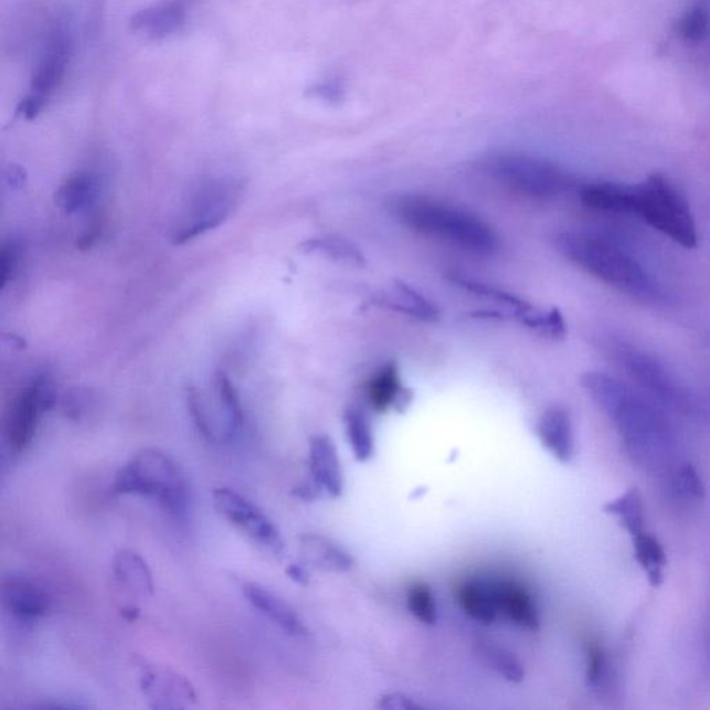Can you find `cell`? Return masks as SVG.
Masks as SVG:
<instances>
[{
	"instance_id": "obj_1",
	"label": "cell",
	"mask_w": 710,
	"mask_h": 710,
	"mask_svg": "<svg viewBox=\"0 0 710 710\" xmlns=\"http://www.w3.org/2000/svg\"><path fill=\"white\" fill-rule=\"evenodd\" d=\"M582 386L614 422L623 444L636 463L657 469L669 463L676 447L674 431L657 406L619 379L587 372Z\"/></svg>"
},
{
	"instance_id": "obj_2",
	"label": "cell",
	"mask_w": 710,
	"mask_h": 710,
	"mask_svg": "<svg viewBox=\"0 0 710 710\" xmlns=\"http://www.w3.org/2000/svg\"><path fill=\"white\" fill-rule=\"evenodd\" d=\"M563 256L605 285L639 301H658L663 292L654 276L619 242L598 233L566 231L557 236Z\"/></svg>"
},
{
	"instance_id": "obj_3",
	"label": "cell",
	"mask_w": 710,
	"mask_h": 710,
	"mask_svg": "<svg viewBox=\"0 0 710 710\" xmlns=\"http://www.w3.org/2000/svg\"><path fill=\"white\" fill-rule=\"evenodd\" d=\"M394 214L401 224L422 235L449 243L476 254H492L498 236L478 215L420 194L395 200Z\"/></svg>"
},
{
	"instance_id": "obj_4",
	"label": "cell",
	"mask_w": 710,
	"mask_h": 710,
	"mask_svg": "<svg viewBox=\"0 0 710 710\" xmlns=\"http://www.w3.org/2000/svg\"><path fill=\"white\" fill-rule=\"evenodd\" d=\"M117 495L151 498L173 517H183L191 507V489L186 474L170 455L146 448L123 466L113 484Z\"/></svg>"
},
{
	"instance_id": "obj_5",
	"label": "cell",
	"mask_w": 710,
	"mask_h": 710,
	"mask_svg": "<svg viewBox=\"0 0 710 710\" xmlns=\"http://www.w3.org/2000/svg\"><path fill=\"white\" fill-rule=\"evenodd\" d=\"M628 215L642 220L681 247L696 248L698 245L690 203L665 173H653L643 182L632 183Z\"/></svg>"
},
{
	"instance_id": "obj_6",
	"label": "cell",
	"mask_w": 710,
	"mask_h": 710,
	"mask_svg": "<svg viewBox=\"0 0 710 710\" xmlns=\"http://www.w3.org/2000/svg\"><path fill=\"white\" fill-rule=\"evenodd\" d=\"M487 171L497 181L524 197L550 200L560 198L574 186L572 177L560 167L538 157L500 153L486 161Z\"/></svg>"
},
{
	"instance_id": "obj_7",
	"label": "cell",
	"mask_w": 710,
	"mask_h": 710,
	"mask_svg": "<svg viewBox=\"0 0 710 710\" xmlns=\"http://www.w3.org/2000/svg\"><path fill=\"white\" fill-rule=\"evenodd\" d=\"M242 192L243 183L236 178H216L202 183L173 227V245H186L224 224L240 202Z\"/></svg>"
},
{
	"instance_id": "obj_8",
	"label": "cell",
	"mask_w": 710,
	"mask_h": 710,
	"mask_svg": "<svg viewBox=\"0 0 710 710\" xmlns=\"http://www.w3.org/2000/svg\"><path fill=\"white\" fill-rule=\"evenodd\" d=\"M56 404V389L52 379L41 375L15 399L9 412L7 436L13 454L24 453L31 446L41 415Z\"/></svg>"
},
{
	"instance_id": "obj_9",
	"label": "cell",
	"mask_w": 710,
	"mask_h": 710,
	"mask_svg": "<svg viewBox=\"0 0 710 710\" xmlns=\"http://www.w3.org/2000/svg\"><path fill=\"white\" fill-rule=\"evenodd\" d=\"M213 502L221 517L243 531L254 543L274 554L284 551L285 543L278 528L256 504L226 487L213 491Z\"/></svg>"
},
{
	"instance_id": "obj_10",
	"label": "cell",
	"mask_w": 710,
	"mask_h": 710,
	"mask_svg": "<svg viewBox=\"0 0 710 710\" xmlns=\"http://www.w3.org/2000/svg\"><path fill=\"white\" fill-rule=\"evenodd\" d=\"M616 352L617 360H619L621 365L625 368L628 375L642 384L643 388L649 390L650 393L657 395L664 403L679 410H686L690 406V398H688L685 389L653 357L634 350L632 347L623 346Z\"/></svg>"
},
{
	"instance_id": "obj_11",
	"label": "cell",
	"mask_w": 710,
	"mask_h": 710,
	"mask_svg": "<svg viewBox=\"0 0 710 710\" xmlns=\"http://www.w3.org/2000/svg\"><path fill=\"white\" fill-rule=\"evenodd\" d=\"M140 688L151 708H188L197 703V693L191 682L170 669L156 668V666L144 669Z\"/></svg>"
},
{
	"instance_id": "obj_12",
	"label": "cell",
	"mask_w": 710,
	"mask_h": 710,
	"mask_svg": "<svg viewBox=\"0 0 710 710\" xmlns=\"http://www.w3.org/2000/svg\"><path fill=\"white\" fill-rule=\"evenodd\" d=\"M2 597L4 608L15 619L36 622L46 617L52 610V601L45 589L27 577H9L3 582Z\"/></svg>"
},
{
	"instance_id": "obj_13",
	"label": "cell",
	"mask_w": 710,
	"mask_h": 710,
	"mask_svg": "<svg viewBox=\"0 0 710 710\" xmlns=\"http://www.w3.org/2000/svg\"><path fill=\"white\" fill-rule=\"evenodd\" d=\"M70 53V38L66 30H53L34 72L31 75V91L51 97L61 85L66 73Z\"/></svg>"
},
{
	"instance_id": "obj_14",
	"label": "cell",
	"mask_w": 710,
	"mask_h": 710,
	"mask_svg": "<svg viewBox=\"0 0 710 710\" xmlns=\"http://www.w3.org/2000/svg\"><path fill=\"white\" fill-rule=\"evenodd\" d=\"M242 593L259 614L292 637L308 636V628L297 612L285 600L257 583H243Z\"/></svg>"
},
{
	"instance_id": "obj_15",
	"label": "cell",
	"mask_w": 710,
	"mask_h": 710,
	"mask_svg": "<svg viewBox=\"0 0 710 710\" xmlns=\"http://www.w3.org/2000/svg\"><path fill=\"white\" fill-rule=\"evenodd\" d=\"M498 614H504L515 625L529 630L540 627V610L534 595L524 585L512 580L492 582Z\"/></svg>"
},
{
	"instance_id": "obj_16",
	"label": "cell",
	"mask_w": 710,
	"mask_h": 710,
	"mask_svg": "<svg viewBox=\"0 0 710 710\" xmlns=\"http://www.w3.org/2000/svg\"><path fill=\"white\" fill-rule=\"evenodd\" d=\"M308 464L311 478L319 489L327 491L329 496L340 497L345 486L343 470L332 438L322 435L311 438Z\"/></svg>"
},
{
	"instance_id": "obj_17",
	"label": "cell",
	"mask_w": 710,
	"mask_h": 710,
	"mask_svg": "<svg viewBox=\"0 0 710 710\" xmlns=\"http://www.w3.org/2000/svg\"><path fill=\"white\" fill-rule=\"evenodd\" d=\"M538 436L552 457L566 464L574 455V433L571 415L562 406H551L538 422Z\"/></svg>"
},
{
	"instance_id": "obj_18",
	"label": "cell",
	"mask_w": 710,
	"mask_h": 710,
	"mask_svg": "<svg viewBox=\"0 0 710 710\" xmlns=\"http://www.w3.org/2000/svg\"><path fill=\"white\" fill-rule=\"evenodd\" d=\"M186 9L177 3H161L139 10L129 20V29L146 38H166L186 24Z\"/></svg>"
},
{
	"instance_id": "obj_19",
	"label": "cell",
	"mask_w": 710,
	"mask_h": 710,
	"mask_svg": "<svg viewBox=\"0 0 710 710\" xmlns=\"http://www.w3.org/2000/svg\"><path fill=\"white\" fill-rule=\"evenodd\" d=\"M99 178L94 172L72 173L54 193V203L66 214L81 213L92 208L99 199Z\"/></svg>"
},
{
	"instance_id": "obj_20",
	"label": "cell",
	"mask_w": 710,
	"mask_h": 710,
	"mask_svg": "<svg viewBox=\"0 0 710 710\" xmlns=\"http://www.w3.org/2000/svg\"><path fill=\"white\" fill-rule=\"evenodd\" d=\"M368 400L373 410L386 412L390 409L403 411L410 404L411 392L403 388L398 365L390 362L379 370L368 383Z\"/></svg>"
},
{
	"instance_id": "obj_21",
	"label": "cell",
	"mask_w": 710,
	"mask_h": 710,
	"mask_svg": "<svg viewBox=\"0 0 710 710\" xmlns=\"http://www.w3.org/2000/svg\"><path fill=\"white\" fill-rule=\"evenodd\" d=\"M299 541L303 560L318 571L347 572L354 565L349 552L322 536L305 534Z\"/></svg>"
},
{
	"instance_id": "obj_22",
	"label": "cell",
	"mask_w": 710,
	"mask_h": 710,
	"mask_svg": "<svg viewBox=\"0 0 710 710\" xmlns=\"http://www.w3.org/2000/svg\"><path fill=\"white\" fill-rule=\"evenodd\" d=\"M382 305L390 310L404 314L421 321H436L438 311L435 305L418 290L403 282H394L382 295Z\"/></svg>"
},
{
	"instance_id": "obj_23",
	"label": "cell",
	"mask_w": 710,
	"mask_h": 710,
	"mask_svg": "<svg viewBox=\"0 0 710 710\" xmlns=\"http://www.w3.org/2000/svg\"><path fill=\"white\" fill-rule=\"evenodd\" d=\"M113 573L117 582L139 595H151L155 591L153 574L142 557L133 550H120L114 555Z\"/></svg>"
},
{
	"instance_id": "obj_24",
	"label": "cell",
	"mask_w": 710,
	"mask_h": 710,
	"mask_svg": "<svg viewBox=\"0 0 710 710\" xmlns=\"http://www.w3.org/2000/svg\"><path fill=\"white\" fill-rule=\"evenodd\" d=\"M449 279H452L454 285H457L460 289L470 293V295L489 303H495V305L501 307L502 310H506L509 316L518 319L519 322L522 321L526 312H528L531 307L528 301L520 299V297L513 295V293L504 290L501 287H497L495 285L486 284V282L469 278V276L459 274L449 276Z\"/></svg>"
},
{
	"instance_id": "obj_25",
	"label": "cell",
	"mask_w": 710,
	"mask_h": 710,
	"mask_svg": "<svg viewBox=\"0 0 710 710\" xmlns=\"http://www.w3.org/2000/svg\"><path fill=\"white\" fill-rule=\"evenodd\" d=\"M458 603L465 614L471 619L491 625L497 619L498 610L495 598L492 583L481 580H470L460 585L458 591Z\"/></svg>"
},
{
	"instance_id": "obj_26",
	"label": "cell",
	"mask_w": 710,
	"mask_h": 710,
	"mask_svg": "<svg viewBox=\"0 0 710 710\" xmlns=\"http://www.w3.org/2000/svg\"><path fill=\"white\" fill-rule=\"evenodd\" d=\"M633 550L638 565L647 573L649 584L653 587L663 584L666 563H668L663 544L654 536L643 531L633 536Z\"/></svg>"
},
{
	"instance_id": "obj_27",
	"label": "cell",
	"mask_w": 710,
	"mask_h": 710,
	"mask_svg": "<svg viewBox=\"0 0 710 710\" xmlns=\"http://www.w3.org/2000/svg\"><path fill=\"white\" fill-rule=\"evenodd\" d=\"M347 437L359 463H367L375 453V438L368 416L359 409H349L345 414Z\"/></svg>"
},
{
	"instance_id": "obj_28",
	"label": "cell",
	"mask_w": 710,
	"mask_h": 710,
	"mask_svg": "<svg viewBox=\"0 0 710 710\" xmlns=\"http://www.w3.org/2000/svg\"><path fill=\"white\" fill-rule=\"evenodd\" d=\"M214 384L216 398H219L221 410L224 412L225 426L222 436L231 438L242 430L243 421H245L240 394L224 372L215 373Z\"/></svg>"
},
{
	"instance_id": "obj_29",
	"label": "cell",
	"mask_w": 710,
	"mask_h": 710,
	"mask_svg": "<svg viewBox=\"0 0 710 710\" xmlns=\"http://www.w3.org/2000/svg\"><path fill=\"white\" fill-rule=\"evenodd\" d=\"M301 252L307 254H319V256L336 259L356 265H364V254L354 243L343 240V237H314L301 243Z\"/></svg>"
},
{
	"instance_id": "obj_30",
	"label": "cell",
	"mask_w": 710,
	"mask_h": 710,
	"mask_svg": "<svg viewBox=\"0 0 710 710\" xmlns=\"http://www.w3.org/2000/svg\"><path fill=\"white\" fill-rule=\"evenodd\" d=\"M604 512L614 515L619 519L623 528L632 536L643 533L645 522L644 504L636 489L628 490L625 495L617 497L616 500L606 504Z\"/></svg>"
},
{
	"instance_id": "obj_31",
	"label": "cell",
	"mask_w": 710,
	"mask_h": 710,
	"mask_svg": "<svg viewBox=\"0 0 710 710\" xmlns=\"http://www.w3.org/2000/svg\"><path fill=\"white\" fill-rule=\"evenodd\" d=\"M520 324L550 339H562L566 335L565 318L557 308L541 310V308L531 306Z\"/></svg>"
},
{
	"instance_id": "obj_32",
	"label": "cell",
	"mask_w": 710,
	"mask_h": 710,
	"mask_svg": "<svg viewBox=\"0 0 710 710\" xmlns=\"http://www.w3.org/2000/svg\"><path fill=\"white\" fill-rule=\"evenodd\" d=\"M406 605L415 619L424 625L435 626L438 619L435 595L430 585L414 583L406 593Z\"/></svg>"
},
{
	"instance_id": "obj_33",
	"label": "cell",
	"mask_w": 710,
	"mask_h": 710,
	"mask_svg": "<svg viewBox=\"0 0 710 710\" xmlns=\"http://www.w3.org/2000/svg\"><path fill=\"white\" fill-rule=\"evenodd\" d=\"M587 655V670L585 680L593 690L608 687L611 681V660L608 653L598 642H590L585 648Z\"/></svg>"
},
{
	"instance_id": "obj_34",
	"label": "cell",
	"mask_w": 710,
	"mask_h": 710,
	"mask_svg": "<svg viewBox=\"0 0 710 710\" xmlns=\"http://www.w3.org/2000/svg\"><path fill=\"white\" fill-rule=\"evenodd\" d=\"M481 653L491 668H495L504 679L511 682L524 680L523 665L511 650L498 647V645H485Z\"/></svg>"
},
{
	"instance_id": "obj_35",
	"label": "cell",
	"mask_w": 710,
	"mask_h": 710,
	"mask_svg": "<svg viewBox=\"0 0 710 710\" xmlns=\"http://www.w3.org/2000/svg\"><path fill=\"white\" fill-rule=\"evenodd\" d=\"M682 40L699 43L710 35V15L707 9L693 8L682 15L677 25Z\"/></svg>"
},
{
	"instance_id": "obj_36",
	"label": "cell",
	"mask_w": 710,
	"mask_h": 710,
	"mask_svg": "<svg viewBox=\"0 0 710 710\" xmlns=\"http://www.w3.org/2000/svg\"><path fill=\"white\" fill-rule=\"evenodd\" d=\"M187 403L193 425L194 427H197L200 435H202L204 438H208L209 442L219 441V435H216L213 425H211L208 412H205L203 405L202 398H200L197 389L188 388Z\"/></svg>"
},
{
	"instance_id": "obj_37",
	"label": "cell",
	"mask_w": 710,
	"mask_h": 710,
	"mask_svg": "<svg viewBox=\"0 0 710 710\" xmlns=\"http://www.w3.org/2000/svg\"><path fill=\"white\" fill-rule=\"evenodd\" d=\"M92 405V394L88 390L74 389L72 392L64 394L62 406L64 415L73 421L84 418Z\"/></svg>"
},
{
	"instance_id": "obj_38",
	"label": "cell",
	"mask_w": 710,
	"mask_h": 710,
	"mask_svg": "<svg viewBox=\"0 0 710 710\" xmlns=\"http://www.w3.org/2000/svg\"><path fill=\"white\" fill-rule=\"evenodd\" d=\"M21 262V245L19 242L4 243L0 254V274H2V289L14 279Z\"/></svg>"
},
{
	"instance_id": "obj_39",
	"label": "cell",
	"mask_w": 710,
	"mask_h": 710,
	"mask_svg": "<svg viewBox=\"0 0 710 710\" xmlns=\"http://www.w3.org/2000/svg\"><path fill=\"white\" fill-rule=\"evenodd\" d=\"M677 487L686 496L699 498L703 496V485L696 468L690 464L681 465L676 475Z\"/></svg>"
},
{
	"instance_id": "obj_40",
	"label": "cell",
	"mask_w": 710,
	"mask_h": 710,
	"mask_svg": "<svg viewBox=\"0 0 710 710\" xmlns=\"http://www.w3.org/2000/svg\"><path fill=\"white\" fill-rule=\"evenodd\" d=\"M49 96L32 92L19 102L15 114L23 117L27 121L35 120L47 105Z\"/></svg>"
},
{
	"instance_id": "obj_41",
	"label": "cell",
	"mask_w": 710,
	"mask_h": 710,
	"mask_svg": "<svg viewBox=\"0 0 710 710\" xmlns=\"http://www.w3.org/2000/svg\"><path fill=\"white\" fill-rule=\"evenodd\" d=\"M379 708L388 710H418L422 709L421 704L412 701V698L404 696V693L393 692L388 693L379 699Z\"/></svg>"
},
{
	"instance_id": "obj_42",
	"label": "cell",
	"mask_w": 710,
	"mask_h": 710,
	"mask_svg": "<svg viewBox=\"0 0 710 710\" xmlns=\"http://www.w3.org/2000/svg\"><path fill=\"white\" fill-rule=\"evenodd\" d=\"M341 92H343V86L338 81H325V83L311 86L308 89V95L322 100L336 102L340 99Z\"/></svg>"
},
{
	"instance_id": "obj_43",
	"label": "cell",
	"mask_w": 710,
	"mask_h": 710,
	"mask_svg": "<svg viewBox=\"0 0 710 710\" xmlns=\"http://www.w3.org/2000/svg\"><path fill=\"white\" fill-rule=\"evenodd\" d=\"M4 181H7L10 189L19 191V189L23 188L27 182L25 168L19 165H10L7 168V171H4Z\"/></svg>"
},
{
	"instance_id": "obj_44",
	"label": "cell",
	"mask_w": 710,
	"mask_h": 710,
	"mask_svg": "<svg viewBox=\"0 0 710 710\" xmlns=\"http://www.w3.org/2000/svg\"><path fill=\"white\" fill-rule=\"evenodd\" d=\"M100 232L102 226L99 222H94V224L89 226V230H86L84 235L80 237L77 247L81 248V251H88V248L94 246L96 241L99 240Z\"/></svg>"
},
{
	"instance_id": "obj_45",
	"label": "cell",
	"mask_w": 710,
	"mask_h": 710,
	"mask_svg": "<svg viewBox=\"0 0 710 710\" xmlns=\"http://www.w3.org/2000/svg\"><path fill=\"white\" fill-rule=\"evenodd\" d=\"M286 574L297 584L308 585V583H310V574H308L306 566L301 565V563H292V565L286 568Z\"/></svg>"
},
{
	"instance_id": "obj_46",
	"label": "cell",
	"mask_w": 710,
	"mask_h": 710,
	"mask_svg": "<svg viewBox=\"0 0 710 710\" xmlns=\"http://www.w3.org/2000/svg\"><path fill=\"white\" fill-rule=\"evenodd\" d=\"M319 487L316 484V481L312 480V484H303L300 486H297L295 490H293V495H295L297 498H300V500H306L310 501L314 500V498L318 497L319 492Z\"/></svg>"
},
{
	"instance_id": "obj_47",
	"label": "cell",
	"mask_w": 710,
	"mask_h": 710,
	"mask_svg": "<svg viewBox=\"0 0 710 710\" xmlns=\"http://www.w3.org/2000/svg\"><path fill=\"white\" fill-rule=\"evenodd\" d=\"M139 615H140V610L138 608V606L128 605V606H124V608L121 610V616L127 622L138 621Z\"/></svg>"
}]
</instances>
